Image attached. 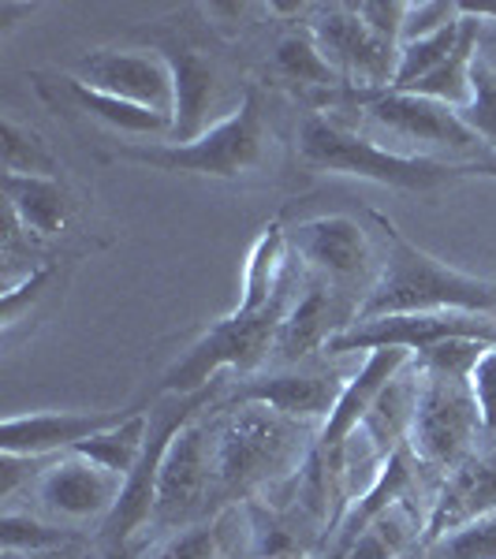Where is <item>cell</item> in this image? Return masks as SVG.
Instances as JSON below:
<instances>
[{"instance_id": "obj_1", "label": "cell", "mask_w": 496, "mask_h": 559, "mask_svg": "<svg viewBox=\"0 0 496 559\" xmlns=\"http://www.w3.org/2000/svg\"><path fill=\"white\" fill-rule=\"evenodd\" d=\"M385 231V258L374 284L358 302L355 321L389 313H496V280L459 273L403 236L389 216H377ZM351 321V324H355Z\"/></svg>"}, {"instance_id": "obj_2", "label": "cell", "mask_w": 496, "mask_h": 559, "mask_svg": "<svg viewBox=\"0 0 496 559\" xmlns=\"http://www.w3.org/2000/svg\"><path fill=\"white\" fill-rule=\"evenodd\" d=\"M213 411H224L221 421L210 426L216 500H239L284 474L287 466L303 463V421L258 403Z\"/></svg>"}, {"instance_id": "obj_3", "label": "cell", "mask_w": 496, "mask_h": 559, "mask_svg": "<svg viewBox=\"0 0 496 559\" xmlns=\"http://www.w3.org/2000/svg\"><path fill=\"white\" fill-rule=\"evenodd\" d=\"M269 128L265 112H261V94L247 90L243 102L213 123L194 142H123L113 150L116 160H131V165H146L153 173H176V176H213V179H239L255 168L265 165L269 157Z\"/></svg>"}, {"instance_id": "obj_4", "label": "cell", "mask_w": 496, "mask_h": 559, "mask_svg": "<svg viewBox=\"0 0 496 559\" xmlns=\"http://www.w3.org/2000/svg\"><path fill=\"white\" fill-rule=\"evenodd\" d=\"M299 160L310 173L355 176V179H369V183L395 187V191H414V194H429V191H437V187L456 183L459 179L456 165H445V160H433V157H414V153L385 150L321 112L303 120Z\"/></svg>"}, {"instance_id": "obj_5", "label": "cell", "mask_w": 496, "mask_h": 559, "mask_svg": "<svg viewBox=\"0 0 496 559\" xmlns=\"http://www.w3.org/2000/svg\"><path fill=\"white\" fill-rule=\"evenodd\" d=\"M482 426L471 377L440 373L418 362V407L408 432V448L422 466L452 471L471 459L474 437Z\"/></svg>"}, {"instance_id": "obj_6", "label": "cell", "mask_w": 496, "mask_h": 559, "mask_svg": "<svg viewBox=\"0 0 496 559\" xmlns=\"http://www.w3.org/2000/svg\"><path fill=\"white\" fill-rule=\"evenodd\" d=\"M295 295H299V287L265 313H255V318H236V313H228V318L210 324V332H205V336L165 373L161 392H168V395L202 392V388L216 384V373H221V369L255 373V369L273 355L276 332H281V321H284V313Z\"/></svg>"}, {"instance_id": "obj_7", "label": "cell", "mask_w": 496, "mask_h": 559, "mask_svg": "<svg viewBox=\"0 0 496 559\" xmlns=\"http://www.w3.org/2000/svg\"><path fill=\"white\" fill-rule=\"evenodd\" d=\"M448 340H482L496 344V318L493 313H389V318L355 321L324 344V355H355V350H411L426 355L429 347Z\"/></svg>"}, {"instance_id": "obj_8", "label": "cell", "mask_w": 496, "mask_h": 559, "mask_svg": "<svg viewBox=\"0 0 496 559\" xmlns=\"http://www.w3.org/2000/svg\"><path fill=\"white\" fill-rule=\"evenodd\" d=\"M210 500H216V477H213V440L205 414L191 421L168 448L165 466L157 481V503H153V530H187L198 526V519L210 515Z\"/></svg>"}, {"instance_id": "obj_9", "label": "cell", "mask_w": 496, "mask_h": 559, "mask_svg": "<svg viewBox=\"0 0 496 559\" xmlns=\"http://www.w3.org/2000/svg\"><path fill=\"white\" fill-rule=\"evenodd\" d=\"M310 38L340 79L369 90V94L392 86L395 64H400V49L377 38V34L358 20V12L351 4L321 8V15L310 23Z\"/></svg>"}, {"instance_id": "obj_10", "label": "cell", "mask_w": 496, "mask_h": 559, "mask_svg": "<svg viewBox=\"0 0 496 559\" xmlns=\"http://www.w3.org/2000/svg\"><path fill=\"white\" fill-rule=\"evenodd\" d=\"M71 75L97 94L120 97L128 105L153 108V112H176V79L161 52L142 49H90L75 60Z\"/></svg>"}, {"instance_id": "obj_11", "label": "cell", "mask_w": 496, "mask_h": 559, "mask_svg": "<svg viewBox=\"0 0 496 559\" xmlns=\"http://www.w3.org/2000/svg\"><path fill=\"white\" fill-rule=\"evenodd\" d=\"M295 258L306 261L318 280L340 287V292H355L358 284L369 292V273H374V247L366 239V228L351 216H314L287 231Z\"/></svg>"}, {"instance_id": "obj_12", "label": "cell", "mask_w": 496, "mask_h": 559, "mask_svg": "<svg viewBox=\"0 0 496 559\" xmlns=\"http://www.w3.org/2000/svg\"><path fill=\"white\" fill-rule=\"evenodd\" d=\"M369 112V120L381 123L385 131H392L395 139L422 142V146H437L448 153H477L485 157V146L477 142V134L459 120L456 108L437 105L429 97L403 94V90H377V94H358Z\"/></svg>"}, {"instance_id": "obj_13", "label": "cell", "mask_w": 496, "mask_h": 559, "mask_svg": "<svg viewBox=\"0 0 496 559\" xmlns=\"http://www.w3.org/2000/svg\"><path fill=\"white\" fill-rule=\"evenodd\" d=\"M340 388H344V381H336V373H329V369L295 366V369H276V373L247 377V381L224 388L216 407L258 403V407H269L284 414V418L314 421V418H329V411L336 407Z\"/></svg>"}, {"instance_id": "obj_14", "label": "cell", "mask_w": 496, "mask_h": 559, "mask_svg": "<svg viewBox=\"0 0 496 559\" xmlns=\"http://www.w3.org/2000/svg\"><path fill=\"white\" fill-rule=\"evenodd\" d=\"M123 492V477L105 471L94 459L68 452L64 459L49 463L38 474V500L49 515L83 522V519H108Z\"/></svg>"}, {"instance_id": "obj_15", "label": "cell", "mask_w": 496, "mask_h": 559, "mask_svg": "<svg viewBox=\"0 0 496 559\" xmlns=\"http://www.w3.org/2000/svg\"><path fill=\"white\" fill-rule=\"evenodd\" d=\"M139 407L128 411H34L15 414L0 426V452L49 459L57 452H75L105 429L128 421Z\"/></svg>"}, {"instance_id": "obj_16", "label": "cell", "mask_w": 496, "mask_h": 559, "mask_svg": "<svg viewBox=\"0 0 496 559\" xmlns=\"http://www.w3.org/2000/svg\"><path fill=\"white\" fill-rule=\"evenodd\" d=\"M355 306H347V292L324 284V280H303V295H295L287 306L281 332H276L273 355L284 362H299L310 350H324L336 332H344L355 321Z\"/></svg>"}, {"instance_id": "obj_17", "label": "cell", "mask_w": 496, "mask_h": 559, "mask_svg": "<svg viewBox=\"0 0 496 559\" xmlns=\"http://www.w3.org/2000/svg\"><path fill=\"white\" fill-rule=\"evenodd\" d=\"M485 515H496V455H471L448 471L440 492L433 496L422 545H433Z\"/></svg>"}, {"instance_id": "obj_18", "label": "cell", "mask_w": 496, "mask_h": 559, "mask_svg": "<svg viewBox=\"0 0 496 559\" xmlns=\"http://www.w3.org/2000/svg\"><path fill=\"white\" fill-rule=\"evenodd\" d=\"M34 86H38V94L52 108H75V112H83L113 131L142 134V139H173V116L153 112V108L142 105H128L120 97L97 94L86 83H79L75 75H52V79L34 75Z\"/></svg>"}, {"instance_id": "obj_19", "label": "cell", "mask_w": 496, "mask_h": 559, "mask_svg": "<svg viewBox=\"0 0 496 559\" xmlns=\"http://www.w3.org/2000/svg\"><path fill=\"white\" fill-rule=\"evenodd\" d=\"M408 362H411V350H400V347L369 350L363 369L347 377L336 395V407H332L329 418H324V429L318 437V455L332 459L351 437H355V429L366 421V414L374 407L377 395H381V388L389 384Z\"/></svg>"}, {"instance_id": "obj_20", "label": "cell", "mask_w": 496, "mask_h": 559, "mask_svg": "<svg viewBox=\"0 0 496 559\" xmlns=\"http://www.w3.org/2000/svg\"><path fill=\"white\" fill-rule=\"evenodd\" d=\"M161 57L168 60L176 79V112H173V139L176 146L194 142L198 134L210 131V112L221 102V75L202 52L184 49V45H168Z\"/></svg>"}, {"instance_id": "obj_21", "label": "cell", "mask_w": 496, "mask_h": 559, "mask_svg": "<svg viewBox=\"0 0 496 559\" xmlns=\"http://www.w3.org/2000/svg\"><path fill=\"white\" fill-rule=\"evenodd\" d=\"M4 187V210L23 224L26 236L52 239L68 228L71 221V198L60 179L45 176H0Z\"/></svg>"}, {"instance_id": "obj_22", "label": "cell", "mask_w": 496, "mask_h": 559, "mask_svg": "<svg viewBox=\"0 0 496 559\" xmlns=\"http://www.w3.org/2000/svg\"><path fill=\"white\" fill-rule=\"evenodd\" d=\"M403 369L381 388V395L374 400L366 421L355 429L381 459H389L392 452L403 448V440H408V432H411V421H414V407H418V369H414V377H408Z\"/></svg>"}, {"instance_id": "obj_23", "label": "cell", "mask_w": 496, "mask_h": 559, "mask_svg": "<svg viewBox=\"0 0 496 559\" xmlns=\"http://www.w3.org/2000/svg\"><path fill=\"white\" fill-rule=\"evenodd\" d=\"M467 15V12H463ZM477 31H482V20H474V15H467L463 23V38H459L456 52L445 60L433 75H426L422 83H414L411 90H403V94H418V97H429V102L437 105H448V108H463L471 102L474 94V60H477Z\"/></svg>"}, {"instance_id": "obj_24", "label": "cell", "mask_w": 496, "mask_h": 559, "mask_svg": "<svg viewBox=\"0 0 496 559\" xmlns=\"http://www.w3.org/2000/svg\"><path fill=\"white\" fill-rule=\"evenodd\" d=\"M422 530H426V522H418L408 500H400L395 508L369 522L355 537V545L344 552V559H400L403 552L422 545Z\"/></svg>"}, {"instance_id": "obj_25", "label": "cell", "mask_w": 496, "mask_h": 559, "mask_svg": "<svg viewBox=\"0 0 496 559\" xmlns=\"http://www.w3.org/2000/svg\"><path fill=\"white\" fill-rule=\"evenodd\" d=\"M146 432H150V411H134L128 421L105 429L102 437L86 440V444L75 448V452L94 459V463H102L105 471L120 474L123 481H128V474L142 459V448H146Z\"/></svg>"}, {"instance_id": "obj_26", "label": "cell", "mask_w": 496, "mask_h": 559, "mask_svg": "<svg viewBox=\"0 0 496 559\" xmlns=\"http://www.w3.org/2000/svg\"><path fill=\"white\" fill-rule=\"evenodd\" d=\"M0 160L8 176H45L60 179V160L34 128H26L15 116L0 120Z\"/></svg>"}, {"instance_id": "obj_27", "label": "cell", "mask_w": 496, "mask_h": 559, "mask_svg": "<svg viewBox=\"0 0 496 559\" xmlns=\"http://www.w3.org/2000/svg\"><path fill=\"white\" fill-rule=\"evenodd\" d=\"M273 71L284 79V83L318 86V90H332V86L344 83V79L332 71L329 60L321 57V49L314 45L310 34H287V38L276 41Z\"/></svg>"}, {"instance_id": "obj_28", "label": "cell", "mask_w": 496, "mask_h": 559, "mask_svg": "<svg viewBox=\"0 0 496 559\" xmlns=\"http://www.w3.org/2000/svg\"><path fill=\"white\" fill-rule=\"evenodd\" d=\"M463 23H467V15H459V20L448 23L445 31L400 45V64H395V79L389 90H411L414 83H422L426 75H433V71L456 52L459 38H463Z\"/></svg>"}, {"instance_id": "obj_29", "label": "cell", "mask_w": 496, "mask_h": 559, "mask_svg": "<svg viewBox=\"0 0 496 559\" xmlns=\"http://www.w3.org/2000/svg\"><path fill=\"white\" fill-rule=\"evenodd\" d=\"M71 540H75L71 530L20 515V511H4V519H0V545H4V552H60Z\"/></svg>"}, {"instance_id": "obj_30", "label": "cell", "mask_w": 496, "mask_h": 559, "mask_svg": "<svg viewBox=\"0 0 496 559\" xmlns=\"http://www.w3.org/2000/svg\"><path fill=\"white\" fill-rule=\"evenodd\" d=\"M459 120L477 134L482 146L496 153V68L485 64L482 57L474 60V94L459 108Z\"/></svg>"}, {"instance_id": "obj_31", "label": "cell", "mask_w": 496, "mask_h": 559, "mask_svg": "<svg viewBox=\"0 0 496 559\" xmlns=\"http://www.w3.org/2000/svg\"><path fill=\"white\" fill-rule=\"evenodd\" d=\"M429 559H496V515L452 530L448 537L426 545Z\"/></svg>"}, {"instance_id": "obj_32", "label": "cell", "mask_w": 496, "mask_h": 559, "mask_svg": "<svg viewBox=\"0 0 496 559\" xmlns=\"http://www.w3.org/2000/svg\"><path fill=\"white\" fill-rule=\"evenodd\" d=\"M216 548H221V530L198 522V526L176 530L165 540H157L142 559H216Z\"/></svg>"}, {"instance_id": "obj_33", "label": "cell", "mask_w": 496, "mask_h": 559, "mask_svg": "<svg viewBox=\"0 0 496 559\" xmlns=\"http://www.w3.org/2000/svg\"><path fill=\"white\" fill-rule=\"evenodd\" d=\"M459 15H463V4H445V0H422V4H408V20H403L400 45L429 38V34L445 31L448 23H456Z\"/></svg>"}, {"instance_id": "obj_34", "label": "cell", "mask_w": 496, "mask_h": 559, "mask_svg": "<svg viewBox=\"0 0 496 559\" xmlns=\"http://www.w3.org/2000/svg\"><path fill=\"white\" fill-rule=\"evenodd\" d=\"M351 8H355L358 20H363L377 38L400 49L403 20H408V0H363V4H351Z\"/></svg>"}, {"instance_id": "obj_35", "label": "cell", "mask_w": 496, "mask_h": 559, "mask_svg": "<svg viewBox=\"0 0 496 559\" xmlns=\"http://www.w3.org/2000/svg\"><path fill=\"white\" fill-rule=\"evenodd\" d=\"M52 273H57L52 265H42V269H34V273H26L20 284L4 287V295H0V318H4V329H12V324L23 318V302L38 299L45 287H49Z\"/></svg>"}, {"instance_id": "obj_36", "label": "cell", "mask_w": 496, "mask_h": 559, "mask_svg": "<svg viewBox=\"0 0 496 559\" xmlns=\"http://www.w3.org/2000/svg\"><path fill=\"white\" fill-rule=\"evenodd\" d=\"M471 388L477 411H482V426L496 429V347H489L477 358V366L471 369Z\"/></svg>"}, {"instance_id": "obj_37", "label": "cell", "mask_w": 496, "mask_h": 559, "mask_svg": "<svg viewBox=\"0 0 496 559\" xmlns=\"http://www.w3.org/2000/svg\"><path fill=\"white\" fill-rule=\"evenodd\" d=\"M456 176L459 179H496V153H485V157H474V160H459Z\"/></svg>"}, {"instance_id": "obj_38", "label": "cell", "mask_w": 496, "mask_h": 559, "mask_svg": "<svg viewBox=\"0 0 496 559\" xmlns=\"http://www.w3.org/2000/svg\"><path fill=\"white\" fill-rule=\"evenodd\" d=\"M97 559H142V556H139V545L128 540V545H102V556Z\"/></svg>"}, {"instance_id": "obj_39", "label": "cell", "mask_w": 496, "mask_h": 559, "mask_svg": "<svg viewBox=\"0 0 496 559\" xmlns=\"http://www.w3.org/2000/svg\"><path fill=\"white\" fill-rule=\"evenodd\" d=\"M0 559H64L60 552H4Z\"/></svg>"}, {"instance_id": "obj_40", "label": "cell", "mask_w": 496, "mask_h": 559, "mask_svg": "<svg viewBox=\"0 0 496 559\" xmlns=\"http://www.w3.org/2000/svg\"><path fill=\"white\" fill-rule=\"evenodd\" d=\"M400 559H429V552H426V545H418V548H411V552H403Z\"/></svg>"}, {"instance_id": "obj_41", "label": "cell", "mask_w": 496, "mask_h": 559, "mask_svg": "<svg viewBox=\"0 0 496 559\" xmlns=\"http://www.w3.org/2000/svg\"><path fill=\"white\" fill-rule=\"evenodd\" d=\"M287 559H303V556H287Z\"/></svg>"}]
</instances>
